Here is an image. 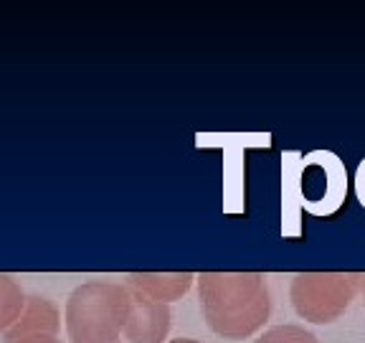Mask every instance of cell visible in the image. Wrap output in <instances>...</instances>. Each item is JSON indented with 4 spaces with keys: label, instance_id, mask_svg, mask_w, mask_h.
Returning a JSON list of instances; mask_svg holds the SVG:
<instances>
[{
    "label": "cell",
    "instance_id": "cell-1",
    "mask_svg": "<svg viewBox=\"0 0 365 343\" xmlns=\"http://www.w3.org/2000/svg\"><path fill=\"white\" fill-rule=\"evenodd\" d=\"M205 326L226 341L257 336L272 318V292L262 272L195 274Z\"/></svg>",
    "mask_w": 365,
    "mask_h": 343
},
{
    "label": "cell",
    "instance_id": "cell-13",
    "mask_svg": "<svg viewBox=\"0 0 365 343\" xmlns=\"http://www.w3.org/2000/svg\"><path fill=\"white\" fill-rule=\"evenodd\" d=\"M360 295H363V303H365V274H360Z\"/></svg>",
    "mask_w": 365,
    "mask_h": 343
},
{
    "label": "cell",
    "instance_id": "cell-7",
    "mask_svg": "<svg viewBox=\"0 0 365 343\" xmlns=\"http://www.w3.org/2000/svg\"><path fill=\"white\" fill-rule=\"evenodd\" d=\"M125 285L130 290L143 292L158 303H175L182 295H188L195 285L193 272H130L125 277Z\"/></svg>",
    "mask_w": 365,
    "mask_h": 343
},
{
    "label": "cell",
    "instance_id": "cell-2",
    "mask_svg": "<svg viewBox=\"0 0 365 343\" xmlns=\"http://www.w3.org/2000/svg\"><path fill=\"white\" fill-rule=\"evenodd\" d=\"M132 310V290L125 282L89 280L66 297L63 326L68 343L122 341Z\"/></svg>",
    "mask_w": 365,
    "mask_h": 343
},
{
    "label": "cell",
    "instance_id": "cell-6",
    "mask_svg": "<svg viewBox=\"0 0 365 343\" xmlns=\"http://www.w3.org/2000/svg\"><path fill=\"white\" fill-rule=\"evenodd\" d=\"M58 331H61V313L56 303L43 295H29L21 318L0 338L3 343H21L29 338H58Z\"/></svg>",
    "mask_w": 365,
    "mask_h": 343
},
{
    "label": "cell",
    "instance_id": "cell-14",
    "mask_svg": "<svg viewBox=\"0 0 365 343\" xmlns=\"http://www.w3.org/2000/svg\"><path fill=\"white\" fill-rule=\"evenodd\" d=\"M117 343H122V341H117Z\"/></svg>",
    "mask_w": 365,
    "mask_h": 343
},
{
    "label": "cell",
    "instance_id": "cell-8",
    "mask_svg": "<svg viewBox=\"0 0 365 343\" xmlns=\"http://www.w3.org/2000/svg\"><path fill=\"white\" fill-rule=\"evenodd\" d=\"M26 300H29V295L23 292L21 282L13 274L0 272V336L11 331L13 323L21 318Z\"/></svg>",
    "mask_w": 365,
    "mask_h": 343
},
{
    "label": "cell",
    "instance_id": "cell-11",
    "mask_svg": "<svg viewBox=\"0 0 365 343\" xmlns=\"http://www.w3.org/2000/svg\"><path fill=\"white\" fill-rule=\"evenodd\" d=\"M21 343H63L58 338H29V341H21Z\"/></svg>",
    "mask_w": 365,
    "mask_h": 343
},
{
    "label": "cell",
    "instance_id": "cell-12",
    "mask_svg": "<svg viewBox=\"0 0 365 343\" xmlns=\"http://www.w3.org/2000/svg\"><path fill=\"white\" fill-rule=\"evenodd\" d=\"M168 343H203V341H198V338H173V341H168Z\"/></svg>",
    "mask_w": 365,
    "mask_h": 343
},
{
    "label": "cell",
    "instance_id": "cell-10",
    "mask_svg": "<svg viewBox=\"0 0 365 343\" xmlns=\"http://www.w3.org/2000/svg\"><path fill=\"white\" fill-rule=\"evenodd\" d=\"M355 194H358V201L365 206V158L360 160L358 171H355Z\"/></svg>",
    "mask_w": 365,
    "mask_h": 343
},
{
    "label": "cell",
    "instance_id": "cell-4",
    "mask_svg": "<svg viewBox=\"0 0 365 343\" xmlns=\"http://www.w3.org/2000/svg\"><path fill=\"white\" fill-rule=\"evenodd\" d=\"M294 194L312 217H332L348 196V173L330 150H314L297 163Z\"/></svg>",
    "mask_w": 365,
    "mask_h": 343
},
{
    "label": "cell",
    "instance_id": "cell-5",
    "mask_svg": "<svg viewBox=\"0 0 365 343\" xmlns=\"http://www.w3.org/2000/svg\"><path fill=\"white\" fill-rule=\"evenodd\" d=\"M170 328V305L158 303L153 297L132 290V310L127 318L125 333H122L127 343H168Z\"/></svg>",
    "mask_w": 365,
    "mask_h": 343
},
{
    "label": "cell",
    "instance_id": "cell-9",
    "mask_svg": "<svg viewBox=\"0 0 365 343\" xmlns=\"http://www.w3.org/2000/svg\"><path fill=\"white\" fill-rule=\"evenodd\" d=\"M254 343H319V341L304 326L284 323V326H274L269 331H264Z\"/></svg>",
    "mask_w": 365,
    "mask_h": 343
},
{
    "label": "cell",
    "instance_id": "cell-3",
    "mask_svg": "<svg viewBox=\"0 0 365 343\" xmlns=\"http://www.w3.org/2000/svg\"><path fill=\"white\" fill-rule=\"evenodd\" d=\"M358 295L360 272H299L289 285L294 313L314 326L340 320Z\"/></svg>",
    "mask_w": 365,
    "mask_h": 343
}]
</instances>
